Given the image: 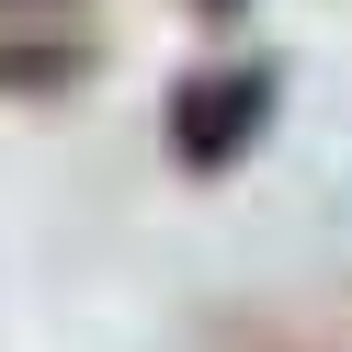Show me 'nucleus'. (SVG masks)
I'll list each match as a JSON object with an SVG mask.
<instances>
[{"label": "nucleus", "mask_w": 352, "mask_h": 352, "mask_svg": "<svg viewBox=\"0 0 352 352\" xmlns=\"http://www.w3.org/2000/svg\"><path fill=\"white\" fill-rule=\"evenodd\" d=\"M284 114V69L273 57H216V69L170 80V170H193V182H216V170H239L261 137H273Z\"/></svg>", "instance_id": "f257e3e1"}, {"label": "nucleus", "mask_w": 352, "mask_h": 352, "mask_svg": "<svg viewBox=\"0 0 352 352\" xmlns=\"http://www.w3.org/2000/svg\"><path fill=\"white\" fill-rule=\"evenodd\" d=\"M80 69H91L80 46H12V34H0V102H46V91H69Z\"/></svg>", "instance_id": "f03ea898"}, {"label": "nucleus", "mask_w": 352, "mask_h": 352, "mask_svg": "<svg viewBox=\"0 0 352 352\" xmlns=\"http://www.w3.org/2000/svg\"><path fill=\"white\" fill-rule=\"evenodd\" d=\"M193 12H205V23H239V12H250V0H193Z\"/></svg>", "instance_id": "7ed1b4c3"}]
</instances>
